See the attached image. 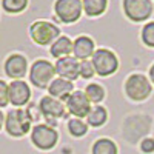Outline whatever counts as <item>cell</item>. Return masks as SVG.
<instances>
[{
    "label": "cell",
    "mask_w": 154,
    "mask_h": 154,
    "mask_svg": "<svg viewBox=\"0 0 154 154\" xmlns=\"http://www.w3.org/2000/svg\"><path fill=\"white\" fill-rule=\"evenodd\" d=\"M85 94H86L88 100H89V102H93V103H99V102H102V100H103V97H105L103 88H102L100 85H97V83L88 85Z\"/></svg>",
    "instance_id": "21"
},
{
    "label": "cell",
    "mask_w": 154,
    "mask_h": 154,
    "mask_svg": "<svg viewBox=\"0 0 154 154\" xmlns=\"http://www.w3.org/2000/svg\"><path fill=\"white\" fill-rule=\"evenodd\" d=\"M5 117H6V116H3L2 109H0V130H2V128H3V125H5Z\"/></svg>",
    "instance_id": "28"
},
{
    "label": "cell",
    "mask_w": 154,
    "mask_h": 154,
    "mask_svg": "<svg viewBox=\"0 0 154 154\" xmlns=\"http://www.w3.org/2000/svg\"><path fill=\"white\" fill-rule=\"evenodd\" d=\"M142 40L146 46H154V22L145 25L142 29Z\"/></svg>",
    "instance_id": "23"
},
{
    "label": "cell",
    "mask_w": 154,
    "mask_h": 154,
    "mask_svg": "<svg viewBox=\"0 0 154 154\" xmlns=\"http://www.w3.org/2000/svg\"><path fill=\"white\" fill-rule=\"evenodd\" d=\"M5 74L12 80H20L28 71V60L22 54H11L5 60Z\"/></svg>",
    "instance_id": "11"
},
{
    "label": "cell",
    "mask_w": 154,
    "mask_h": 154,
    "mask_svg": "<svg viewBox=\"0 0 154 154\" xmlns=\"http://www.w3.org/2000/svg\"><path fill=\"white\" fill-rule=\"evenodd\" d=\"M26 112H28V116H29L31 122H32V120H38V119H40V116H42L40 109H38V105H35V103H31V105H28V108H26Z\"/></svg>",
    "instance_id": "26"
},
{
    "label": "cell",
    "mask_w": 154,
    "mask_h": 154,
    "mask_svg": "<svg viewBox=\"0 0 154 154\" xmlns=\"http://www.w3.org/2000/svg\"><path fill=\"white\" fill-rule=\"evenodd\" d=\"M125 91H126V94H128L130 99L139 102V100H145L151 94L152 88H151L149 80L145 75L133 74V75L128 77V80L125 83Z\"/></svg>",
    "instance_id": "5"
},
{
    "label": "cell",
    "mask_w": 154,
    "mask_h": 154,
    "mask_svg": "<svg viewBox=\"0 0 154 154\" xmlns=\"http://www.w3.org/2000/svg\"><path fill=\"white\" fill-rule=\"evenodd\" d=\"M91 102L88 100L86 94L82 91H75L72 93L68 100H66V109L69 114H72L75 119H80V117H88L89 111H91Z\"/></svg>",
    "instance_id": "9"
},
{
    "label": "cell",
    "mask_w": 154,
    "mask_h": 154,
    "mask_svg": "<svg viewBox=\"0 0 154 154\" xmlns=\"http://www.w3.org/2000/svg\"><path fill=\"white\" fill-rule=\"evenodd\" d=\"M149 77H151V82L154 83V65L149 68Z\"/></svg>",
    "instance_id": "29"
},
{
    "label": "cell",
    "mask_w": 154,
    "mask_h": 154,
    "mask_svg": "<svg viewBox=\"0 0 154 154\" xmlns=\"http://www.w3.org/2000/svg\"><path fill=\"white\" fill-rule=\"evenodd\" d=\"M28 6V0H2V8L9 14H19Z\"/></svg>",
    "instance_id": "20"
},
{
    "label": "cell",
    "mask_w": 154,
    "mask_h": 154,
    "mask_svg": "<svg viewBox=\"0 0 154 154\" xmlns=\"http://www.w3.org/2000/svg\"><path fill=\"white\" fill-rule=\"evenodd\" d=\"M5 130L11 137H23L25 134H28V131L32 128L26 109L22 108L11 109L5 117Z\"/></svg>",
    "instance_id": "1"
},
{
    "label": "cell",
    "mask_w": 154,
    "mask_h": 154,
    "mask_svg": "<svg viewBox=\"0 0 154 154\" xmlns=\"http://www.w3.org/2000/svg\"><path fill=\"white\" fill-rule=\"evenodd\" d=\"M93 66L99 75L105 77L117 71L119 62H117V57L114 56V53H111L109 49L102 48V49H97L93 56Z\"/></svg>",
    "instance_id": "6"
},
{
    "label": "cell",
    "mask_w": 154,
    "mask_h": 154,
    "mask_svg": "<svg viewBox=\"0 0 154 154\" xmlns=\"http://www.w3.org/2000/svg\"><path fill=\"white\" fill-rule=\"evenodd\" d=\"M123 11L133 22H143L152 14L151 0H123Z\"/></svg>",
    "instance_id": "8"
},
{
    "label": "cell",
    "mask_w": 154,
    "mask_h": 154,
    "mask_svg": "<svg viewBox=\"0 0 154 154\" xmlns=\"http://www.w3.org/2000/svg\"><path fill=\"white\" fill-rule=\"evenodd\" d=\"M93 154H117V146L109 139H99L93 145Z\"/></svg>",
    "instance_id": "19"
},
{
    "label": "cell",
    "mask_w": 154,
    "mask_h": 154,
    "mask_svg": "<svg viewBox=\"0 0 154 154\" xmlns=\"http://www.w3.org/2000/svg\"><path fill=\"white\" fill-rule=\"evenodd\" d=\"M94 42L93 38H89L86 35H80L75 38L74 46H72V54L77 60H86L88 57L94 56Z\"/></svg>",
    "instance_id": "14"
},
{
    "label": "cell",
    "mask_w": 154,
    "mask_h": 154,
    "mask_svg": "<svg viewBox=\"0 0 154 154\" xmlns=\"http://www.w3.org/2000/svg\"><path fill=\"white\" fill-rule=\"evenodd\" d=\"M56 75V66L48 60H35L32 63V66L29 69V80L34 86L37 88H48L51 85V82L54 80Z\"/></svg>",
    "instance_id": "2"
},
{
    "label": "cell",
    "mask_w": 154,
    "mask_h": 154,
    "mask_svg": "<svg viewBox=\"0 0 154 154\" xmlns=\"http://www.w3.org/2000/svg\"><path fill=\"white\" fill-rule=\"evenodd\" d=\"M72 46H74V43L69 40V37L62 35L51 45V54H53V57H56V59L68 57L72 53Z\"/></svg>",
    "instance_id": "16"
},
{
    "label": "cell",
    "mask_w": 154,
    "mask_h": 154,
    "mask_svg": "<svg viewBox=\"0 0 154 154\" xmlns=\"http://www.w3.org/2000/svg\"><path fill=\"white\" fill-rule=\"evenodd\" d=\"M56 74H59L60 79H65V80H75L77 77L80 75V63L77 62L75 57H63L59 59L56 63Z\"/></svg>",
    "instance_id": "13"
},
{
    "label": "cell",
    "mask_w": 154,
    "mask_h": 154,
    "mask_svg": "<svg viewBox=\"0 0 154 154\" xmlns=\"http://www.w3.org/2000/svg\"><path fill=\"white\" fill-rule=\"evenodd\" d=\"M82 5H83V9L86 12V16L97 17V16H100V14L105 12L108 0H83Z\"/></svg>",
    "instance_id": "17"
},
{
    "label": "cell",
    "mask_w": 154,
    "mask_h": 154,
    "mask_svg": "<svg viewBox=\"0 0 154 154\" xmlns=\"http://www.w3.org/2000/svg\"><path fill=\"white\" fill-rule=\"evenodd\" d=\"M83 5L80 0H57L54 5L56 16L63 23H72L80 19Z\"/></svg>",
    "instance_id": "7"
},
{
    "label": "cell",
    "mask_w": 154,
    "mask_h": 154,
    "mask_svg": "<svg viewBox=\"0 0 154 154\" xmlns=\"http://www.w3.org/2000/svg\"><path fill=\"white\" fill-rule=\"evenodd\" d=\"M38 109H40L42 116L46 120H56L59 117L65 116V105L60 100L51 97V96H45L38 102Z\"/></svg>",
    "instance_id": "12"
},
{
    "label": "cell",
    "mask_w": 154,
    "mask_h": 154,
    "mask_svg": "<svg viewBox=\"0 0 154 154\" xmlns=\"http://www.w3.org/2000/svg\"><path fill=\"white\" fill-rule=\"evenodd\" d=\"M9 103V85L0 79V108H5Z\"/></svg>",
    "instance_id": "24"
},
{
    "label": "cell",
    "mask_w": 154,
    "mask_h": 154,
    "mask_svg": "<svg viewBox=\"0 0 154 154\" xmlns=\"http://www.w3.org/2000/svg\"><path fill=\"white\" fill-rule=\"evenodd\" d=\"M31 99V88L25 80H12L9 83V103L22 108Z\"/></svg>",
    "instance_id": "10"
},
{
    "label": "cell",
    "mask_w": 154,
    "mask_h": 154,
    "mask_svg": "<svg viewBox=\"0 0 154 154\" xmlns=\"http://www.w3.org/2000/svg\"><path fill=\"white\" fill-rule=\"evenodd\" d=\"M59 140V134L53 126L45 125V123H37L31 130V142L35 148L48 151L54 148Z\"/></svg>",
    "instance_id": "4"
},
{
    "label": "cell",
    "mask_w": 154,
    "mask_h": 154,
    "mask_svg": "<svg viewBox=\"0 0 154 154\" xmlns=\"http://www.w3.org/2000/svg\"><path fill=\"white\" fill-rule=\"evenodd\" d=\"M68 130H69V133H71L74 137H82V136L86 134L88 126H86V123L82 122L80 119H71V120L68 122Z\"/></svg>",
    "instance_id": "22"
},
{
    "label": "cell",
    "mask_w": 154,
    "mask_h": 154,
    "mask_svg": "<svg viewBox=\"0 0 154 154\" xmlns=\"http://www.w3.org/2000/svg\"><path fill=\"white\" fill-rule=\"evenodd\" d=\"M80 75L83 77V79H91V77L94 75V66H93V62H88V60H82L80 63Z\"/></svg>",
    "instance_id": "25"
},
{
    "label": "cell",
    "mask_w": 154,
    "mask_h": 154,
    "mask_svg": "<svg viewBox=\"0 0 154 154\" xmlns=\"http://www.w3.org/2000/svg\"><path fill=\"white\" fill-rule=\"evenodd\" d=\"M106 117H108L106 109L103 106H96L89 111L86 120H88V125H91V126H102L106 122Z\"/></svg>",
    "instance_id": "18"
},
{
    "label": "cell",
    "mask_w": 154,
    "mask_h": 154,
    "mask_svg": "<svg viewBox=\"0 0 154 154\" xmlns=\"http://www.w3.org/2000/svg\"><path fill=\"white\" fill-rule=\"evenodd\" d=\"M140 149H142L143 152L149 154L154 151V139H145L142 143H140Z\"/></svg>",
    "instance_id": "27"
},
{
    "label": "cell",
    "mask_w": 154,
    "mask_h": 154,
    "mask_svg": "<svg viewBox=\"0 0 154 154\" xmlns=\"http://www.w3.org/2000/svg\"><path fill=\"white\" fill-rule=\"evenodd\" d=\"M72 82L69 80H65V79H54L51 82V85L48 86V91H49V96L54 97L57 100H68V97L72 94Z\"/></svg>",
    "instance_id": "15"
},
{
    "label": "cell",
    "mask_w": 154,
    "mask_h": 154,
    "mask_svg": "<svg viewBox=\"0 0 154 154\" xmlns=\"http://www.w3.org/2000/svg\"><path fill=\"white\" fill-rule=\"evenodd\" d=\"M59 34H60V29L56 25L45 22V20L34 22L29 26V35L32 38V42L40 45V46H45V45H49V43L53 45L59 38Z\"/></svg>",
    "instance_id": "3"
}]
</instances>
